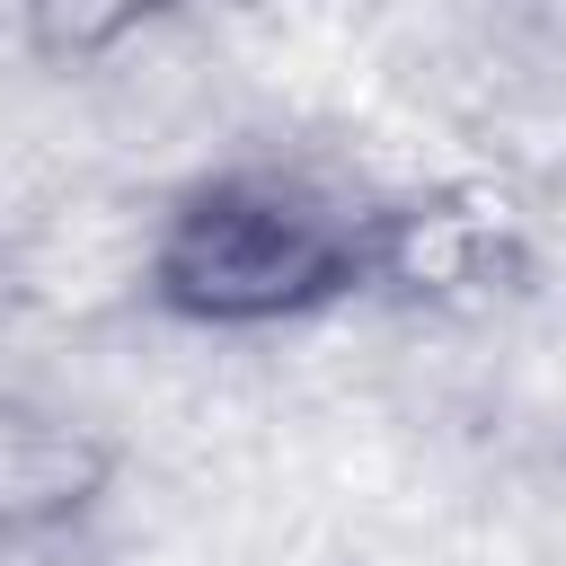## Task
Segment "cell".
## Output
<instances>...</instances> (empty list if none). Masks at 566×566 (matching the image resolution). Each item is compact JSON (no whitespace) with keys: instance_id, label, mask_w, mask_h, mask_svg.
Here are the masks:
<instances>
[{"instance_id":"obj_1","label":"cell","mask_w":566,"mask_h":566,"mask_svg":"<svg viewBox=\"0 0 566 566\" xmlns=\"http://www.w3.org/2000/svg\"><path fill=\"white\" fill-rule=\"evenodd\" d=\"M407 203H336L274 177H221L177 203L159 239V301L203 327H265L327 310L363 283H398Z\"/></svg>"},{"instance_id":"obj_2","label":"cell","mask_w":566,"mask_h":566,"mask_svg":"<svg viewBox=\"0 0 566 566\" xmlns=\"http://www.w3.org/2000/svg\"><path fill=\"white\" fill-rule=\"evenodd\" d=\"M106 469H115L106 433H88L62 407L0 398V548L71 531L106 495Z\"/></svg>"},{"instance_id":"obj_3","label":"cell","mask_w":566,"mask_h":566,"mask_svg":"<svg viewBox=\"0 0 566 566\" xmlns=\"http://www.w3.org/2000/svg\"><path fill=\"white\" fill-rule=\"evenodd\" d=\"M168 9H186V0H18L27 44H35L44 62H97V53H115L124 35L159 27Z\"/></svg>"}]
</instances>
